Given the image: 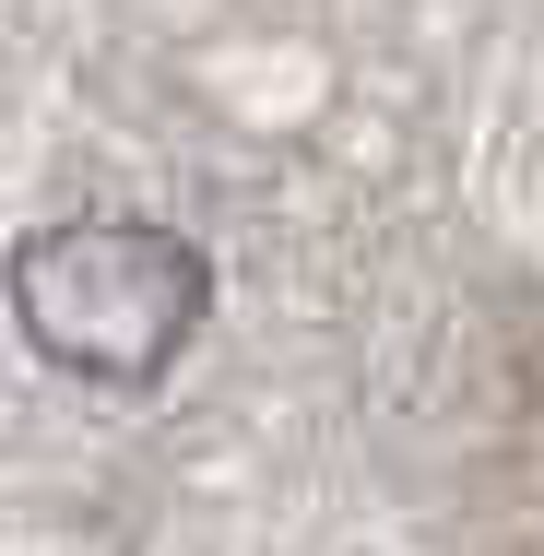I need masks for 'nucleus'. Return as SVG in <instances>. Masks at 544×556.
<instances>
[{"mask_svg":"<svg viewBox=\"0 0 544 556\" xmlns=\"http://www.w3.org/2000/svg\"><path fill=\"white\" fill-rule=\"evenodd\" d=\"M202 308H214V261L178 225L72 214V225H36L12 249V320H24V343L60 379H96V391L166 379L178 343L202 332Z\"/></svg>","mask_w":544,"mask_h":556,"instance_id":"1","label":"nucleus"}]
</instances>
